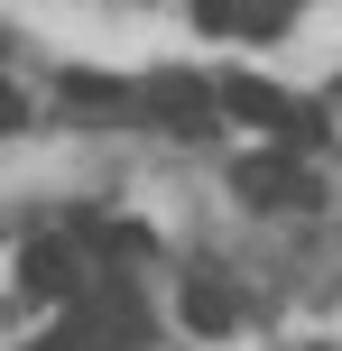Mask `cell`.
Listing matches in <instances>:
<instances>
[{
  "instance_id": "obj_1",
  "label": "cell",
  "mask_w": 342,
  "mask_h": 351,
  "mask_svg": "<svg viewBox=\"0 0 342 351\" xmlns=\"http://www.w3.org/2000/svg\"><path fill=\"white\" fill-rule=\"evenodd\" d=\"M222 111H232V121H250V130H269V139H287V148H315V139H324V130H315V111L287 102L278 84H259V74H232V84H222Z\"/></svg>"
},
{
  "instance_id": "obj_2",
  "label": "cell",
  "mask_w": 342,
  "mask_h": 351,
  "mask_svg": "<svg viewBox=\"0 0 342 351\" xmlns=\"http://www.w3.org/2000/svg\"><path fill=\"white\" fill-rule=\"evenodd\" d=\"M232 194L241 204H278V213H306V204H324V185H315L296 158H278V148H259V158H241L232 167Z\"/></svg>"
},
{
  "instance_id": "obj_3",
  "label": "cell",
  "mask_w": 342,
  "mask_h": 351,
  "mask_svg": "<svg viewBox=\"0 0 342 351\" xmlns=\"http://www.w3.org/2000/svg\"><path fill=\"white\" fill-rule=\"evenodd\" d=\"M148 111H158L176 139H195V130L222 111V84H195V74H148Z\"/></svg>"
},
{
  "instance_id": "obj_4",
  "label": "cell",
  "mask_w": 342,
  "mask_h": 351,
  "mask_svg": "<svg viewBox=\"0 0 342 351\" xmlns=\"http://www.w3.org/2000/svg\"><path fill=\"white\" fill-rule=\"evenodd\" d=\"M19 287H28V296H74L65 241H28V250H19Z\"/></svg>"
},
{
  "instance_id": "obj_5",
  "label": "cell",
  "mask_w": 342,
  "mask_h": 351,
  "mask_svg": "<svg viewBox=\"0 0 342 351\" xmlns=\"http://www.w3.org/2000/svg\"><path fill=\"white\" fill-rule=\"evenodd\" d=\"M232 287H213V278H185V324H195V333H232Z\"/></svg>"
},
{
  "instance_id": "obj_6",
  "label": "cell",
  "mask_w": 342,
  "mask_h": 351,
  "mask_svg": "<svg viewBox=\"0 0 342 351\" xmlns=\"http://www.w3.org/2000/svg\"><path fill=\"white\" fill-rule=\"evenodd\" d=\"M195 19H204V28H241V10H232V0H195Z\"/></svg>"
}]
</instances>
